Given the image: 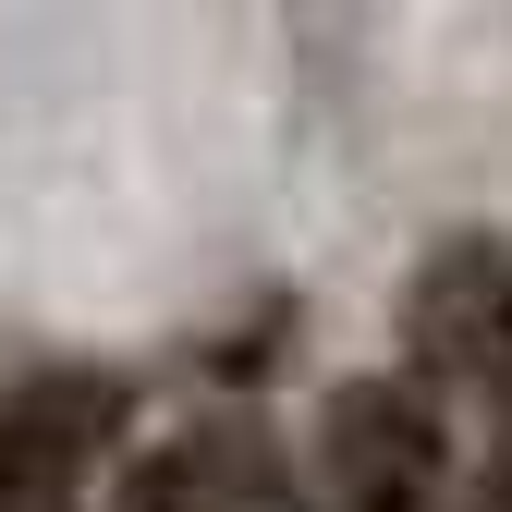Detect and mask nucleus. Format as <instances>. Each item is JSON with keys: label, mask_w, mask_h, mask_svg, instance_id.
Here are the masks:
<instances>
[{"label": "nucleus", "mask_w": 512, "mask_h": 512, "mask_svg": "<svg viewBox=\"0 0 512 512\" xmlns=\"http://www.w3.org/2000/svg\"><path fill=\"white\" fill-rule=\"evenodd\" d=\"M476 512H512V439L488 452V488H476Z\"/></svg>", "instance_id": "5"}, {"label": "nucleus", "mask_w": 512, "mask_h": 512, "mask_svg": "<svg viewBox=\"0 0 512 512\" xmlns=\"http://www.w3.org/2000/svg\"><path fill=\"white\" fill-rule=\"evenodd\" d=\"M403 342H415V391L512 403V244H488V232L439 244L427 269H415Z\"/></svg>", "instance_id": "2"}, {"label": "nucleus", "mask_w": 512, "mask_h": 512, "mask_svg": "<svg viewBox=\"0 0 512 512\" xmlns=\"http://www.w3.org/2000/svg\"><path fill=\"white\" fill-rule=\"evenodd\" d=\"M305 512H452V415L415 378H342L305 439Z\"/></svg>", "instance_id": "1"}, {"label": "nucleus", "mask_w": 512, "mask_h": 512, "mask_svg": "<svg viewBox=\"0 0 512 512\" xmlns=\"http://www.w3.org/2000/svg\"><path fill=\"white\" fill-rule=\"evenodd\" d=\"M122 512H281V452L256 427H183L122 476Z\"/></svg>", "instance_id": "4"}, {"label": "nucleus", "mask_w": 512, "mask_h": 512, "mask_svg": "<svg viewBox=\"0 0 512 512\" xmlns=\"http://www.w3.org/2000/svg\"><path fill=\"white\" fill-rule=\"evenodd\" d=\"M122 439L110 378H13L0 391V512H74Z\"/></svg>", "instance_id": "3"}]
</instances>
